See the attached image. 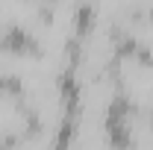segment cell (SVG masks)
I'll use <instances>...</instances> for the list:
<instances>
[{
    "mask_svg": "<svg viewBox=\"0 0 153 150\" xmlns=\"http://www.w3.org/2000/svg\"><path fill=\"white\" fill-rule=\"evenodd\" d=\"M0 50L41 56V44H38L36 36H33V33H27L24 27H9V30H3V33H0Z\"/></svg>",
    "mask_w": 153,
    "mask_h": 150,
    "instance_id": "7a4b0ae2",
    "label": "cell"
},
{
    "mask_svg": "<svg viewBox=\"0 0 153 150\" xmlns=\"http://www.w3.org/2000/svg\"><path fill=\"white\" fill-rule=\"evenodd\" d=\"M130 118H133V103L124 91H118L109 103L106 112V135L115 150H130L133 147V132H130Z\"/></svg>",
    "mask_w": 153,
    "mask_h": 150,
    "instance_id": "6da1fadb",
    "label": "cell"
},
{
    "mask_svg": "<svg viewBox=\"0 0 153 150\" xmlns=\"http://www.w3.org/2000/svg\"><path fill=\"white\" fill-rule=\"evenodd\" d=\"M150 18H153V6H150Z\"/></svg>",
    "mask_w": 153,
    "mask_h": 150,
    "instance_id": "5b68a950",
    "label": "cell"
},
{
    "mask_svg": "<svg viewBox=\"0 0 153 150\" xmlns=\"http://www.w3.org/2000/svg\"><path fill=\"white\" fill-rule=\"evenodd\" d=\"M24 94V82L12 74H0V97H21Z\"/></svg>",
    "mask_w": 153,
    "mask_h": 150,
    "instance_id": "277c9868",
    "label": "cell"
},
{
    "mask_svg": "<svg viewBox=\"0 0 153 150\" xmlns=\"http://www.w3.org/2000/svg\"><path fill=\"white\" fill-rule=\"evenodd\" d=\"M91 30H94V9L88 3H79L74 12V33H76V38H85Z\"/></svg>",
    "mask_w": 153,
    "mask_h": 150,
    "instance_id": "3957f363",
    "label": "cell"
}]
</instances>
